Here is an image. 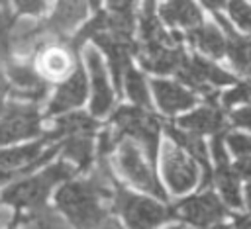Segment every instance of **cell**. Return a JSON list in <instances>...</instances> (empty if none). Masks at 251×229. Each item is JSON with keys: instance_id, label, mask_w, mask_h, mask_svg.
Masks as SVG:
<instances>
[{"instance_id": "11", "label": "cell", "mask_w": 251, "mask_h": 229, "mask_svg": "<svg viewBox=\"0 0 251 229\" xmlns=\"http://www.w3.org/2000/svg\"><path fill=\"white\" fill-rule=\"evenodd\" d=\"M92 39L106 53L108 63H110V69H112V74H114L116 88H118V92H122L124 74L131 67L129 65V55H131V51H135V43L131 41V37L118 35V33H112L108 29L96 33Z\"/></svg>"}, {"instance_id": "36", "label": "cell", "mask_w": 251, "mask_h": 229, "mask_svg": "<svg viewBox=\"0 0 251 229\" xmlns=\"http://www.w3.org/2000/svg\"><path fill=\"white\" fill-rule=\"evenodd\" d=\"M96 229H122V227H120V225H118L114 219H110V217H108V219H106L102 225H98Z\"/></svg>"}, {"instance_id": "27", "label": "cell", "mask_w": 251, "mask_h": 229, "mask_svg": "<svg viewBox=\"0 0 251 229\" xmlns=\"http://www.w3.org/2000/svg\"><path fill=\"white\" fill-rule=\"evenodd\" d=\"M231 20L247 33H251V6L245 0H227Z\"/></svg>"}, {"instance_id": "6", "label": "cell", "mask_w": 251, "mask_h": 229, "mask_svg": "<svg viewBox=\"0 0 251 229\" xmlns=\"http://www.w3.org/2000/svg\"><path fill=\"white\" fill-rule=\"evenodd\" d=\"M41 133V115L35 102H8L0 114V145L29 139Z\"/></svg>"}, {"instance_id": "7", "label": "cell", "mask_w": 251, "mask_h": 229, "mask_svg": "<svg viewBox=\"0 0 251 229\" xmlns=\"http://www.w3.org/2000/svg\"><path fill=\"white\" fill-rule=\"evenodd\" d=\"M176 74L182 82H186L192 90L204 94V98L208 102H216V86L222 84H229L235 78L226 72L224 69L216 67L214 63L194 55V57H184V61L180 63V67L176 69Z\"/></svg>"}, {"instance_id": "40", "label": "cell", "mask_w": 251, "mask_h": 229, "mask_svg": "<svg viewBox=\"0 0 251 229\" xmlns=\"http://www.w3.org/2000/svg\"><path fill=\"white\" fill-rule=\"evenodd\" d=\"M100 2H102V0H90V4H92V8H98V6H100Z\"/></svg>"}, {"instance_id": "22", "label": "cell", "mask_w": 251, "mask_h": 229, "mask_svg": "<svg viewBox=\"0 0 251 229\" xmlns=\"http://www.w3.org/2000/svg\"><path fill=\"white\" fill-rule=\"evenodd\" d=\"M159 14L169 25L182 27H194L202 20L200 10L192 0H165L159 6Z\"/></svg>"}, {"instance_id": "5", "label": "cell", "mask_w": 251, "mask_h": 229, "mask_svg": "<svg viewBox=\"0 0 251 229\" xmlns=\"http://www.w3.org/2000/svg\"><path fill=\"white\" fill-rule=\"evenodd\" d=\"M112 123L116 125V133L120 137H131V139L139 141L145 147L149 160H153L157 157V141H159L161 121L147 108L124 106L112 115Z\"/></svg>"}, {"instance_id": "23", "label": "cell", "mask_w": 251, "mask_h": 229, "mask_svg": "<svg viewBox=\"0 0 251 229\" xmlns=\"http://www.w3.org/2000/svg\"><path fill=\"white\" fill-rule=\"evenodd\" d=\"M186 37L196 49H200L212 57H222L226 53V37L214 23H198V25L190 27Z\"/></svg>"}, {"instance_id": "25", "label": "cell", "mask_w": 251, "mask_h": 229, "mask_svg": "<svg viewBox=\"0 0 251 229\" xmlns=\"http://www.w3.org/2000/svg\"><path fill=\"white\" fill-rule=\"evenodd\" d=\"M216 184L226 200L227 206L239 207L241 206V196H239V174L235 168H229V164H220L216 170Z\"/></svg>"}, {"instance_id": "9", "label": "cell", "mask_w": 251, "mask_h": 229, "mask_svg": "<svg viewBox=\"0 0 251 229\" xmlns=\"http://www.w3.org/2000/svg\"><path fill=\"white\" fill-rule=\"evenodd\" d=\"M163 174L173 192L180 194L190 190L198 180V168L190 155H186L176 143H167L163 149Z\"/></svg>"}, {"instance_id": "38", "label": "cell", "mask_w": 251, "mask_h": 229, "mask_svg": "<svg viewBox=\"0 0 251 229\" xmlns=\"http://www.w3.org/2000/svg\"><path fill=\"white\" fill-rule=\"evenodd\" d=\"M208 229H231L229 225H224V223H216V225H212V227H208Z\"/></svg>"}, {"instance_id": "18", "label": "cell", "mask_w": 251, "mask_h": 229, "mask_svg": "<svg viewBox=\"0 0 251 229\" xmlns=\"http://www.w3.org/2000/svg\"><path fill=\"white\" fill-rule=\"evenodd\" d=\"M153 92L157 98L159 108L165 114H175L180 110H188L190 106L196 104V96L194 92L184 90L182 86L169 82V80H153Z\"/></svg>"}, {"instance_id": "35", "label": "cell", "mask_w": 251, "mask_h": 229, "mask_svg": "<svg viewBox=\"0 0 251 229\" xmlns=\"http://www.w3.org/2000/svg\"><path fill=\"white\" fill-rule=\"evenodd\" d=\"M22 223V209H16V213H14V217H12V221H10V225L6 227V229H18V225Z\"/></svg>"}, {"instance_id": "39", "label": "cell", "mask_w": 251, "mask_h": 229, "mask_svg": "<svg viewBox=\"0 0 251 229\" xmlns=\"http://www.w3.org/2000/svg\"><path fill=\"white\" fill-rule=\"evenodd\" d=\"M10 2H14V0H0V6H2V8H8Z\"/></svg>"}, {"instance_id": "41", "label": "cell", "mask_w": 251, "mask_h": 229, "mask_svg": "<svg viewBox=\"0 0 251 229\" xmlns=\"http://www.w3.org/2000/svg\"><path fill=\"white\" fill-rule=\"evenodd\" d=\"M171 229H180V227H171Z\"/></svg>"}, {"instance_id": "31", "label": "cell", "mask_w": 251, "mask_h": 229, "mask_svg": "<svg viewBox=\"0 0 251 229\" xmlns=\"http://www.w3.org/2000/svg\"><path fill=\"white\" fill-rule=\"evenodd\" d=\"M231 123L237 125V127L251 129V106L241 108V110H235V112L231 114Z\"/></svg>"}, {"instance_id": "4", "label": "cell", "mask_w": 251, "mask_h": 229, "mask_svg": "<svg viewBox=\"0 0 251 229\" xmlns=\"http://www.w3.org/2000/svg\"><path fill=\"white\" fill-rule=\"evenodd\" d=\"M47 143H51V139L47 135H43L35 143L2 149L0 151V184L27 174L33 168L47 162L51 157H55V153L61 149V143H55L49 149H45Z\"/></svg>"}, {"instance_id": "17", "label": "cell", "mask_w": 251, "mask_h": 229, "mask_svg": "<svg viewBox=\"0 0 251 229\" xmlns=\"http://www.w3.org/2000/svg\"><path fill=\"white\" fill-rule=\"evenodd\" d=\"M178 127L182 129H188V131H194V133H218V131H224L227 129L226 127V117H224V112L216 106V102H208L206 106H202L200 110L184 115L178 119Z\"/></svg>"}, {"instance_id": "32", "label": "cell", "mask_w": 251, "mask_h": 229, "mask_svg": "<svg viewBox=\"0 0 251 229\" xmlns=\"http://www.w3.org/2000/svg\"><path fill=\"white\" fill-rule=\"evenodd\" d=\"M235 170H237V174H239V176L249 178V176H251V159H241V160L237 162Z\"/></svg>"}, {"instance_id": "24", "label": "cell", "mask_w": 251, "mask_h": 229, "mask_svg": "<svg viewBox=\"0 0 251 229\" xmlns=\"http://www.w3.org/2000/svg\"><path fill=\"white\" fill-rule=\"evenodd\" d=\"M63 155L76 162V170H86L92 164L94 147H92V135L90 133H75L61 139Z\"/></svg>"}, {"instance_id": "15", "label": "cell", "mask_w": 251, "mask_h": 229, "mask_svg": "<svg viewBox=\"0 0 251 229\" xmlns=\"http://www.w3.org/2000/svg\"><path fill=\"white\" fill-rule=\"evenodd\" d=\"M84 98H86V74H84L82 67L76 65L75 70L67 76V80L57 88V92L47 108V115L71 112L73 108H78L84 102Z\"/></svg>"}, {"instance_id": "13", "label": "cell", "mask_w": 251, "mask_h": 229, "mask_svg": "<svg viewBox=\"0 0 251 229\" xmlns=\"http://www.w3.org/2000/svg\"><path fill=\"white\" fill-rule=\"evenodd\" d=\"M69 45L59 43H47L37 51V70L45 80H59L63 76H69L75 67L76 59Z\"/></svg>"}, {"instance_id": "29", "label": "cell", "mask_w": 251, "mask_h": 229, "mask_svg": "<svg viewBox=\"0 0 251 229\" xmlns=\"http://www.w3.org/2000/svg\"><path fill=\"white\" fill-rule=\"evenodd\" d=\"M227 143H229V149H231L237 157H247V155H251V137H249V135L231 133V135H227Z\"/></svg>"}, {"instance_id": "3", "label": "cell", "mask_w": 251, "mask_h": 229, "mask_svg": "<svg viewBox=\"0 0 251 229\" xmlns=\"http://www.w3.org/2000/svg\"><path fill=\"white\" fill-rule=\"evenodd\" d=\"M114 209L124 217V221L131 229H157L171 217H175V209L161 206L149 198H141L120 186L114 184Z\"/></svg>"}, {"instance_id": "10", "label": "cell", "mask_w": 251, "mask_h": 229, "mask_svg": "<svg viewBox=\"0 0 251 229\" xmlns=\"http://www.w3.org/2000/svg\"><path fill=\"white\" fill-rule=\"evenodd\" d=\"M175 215L194 227L208 229L226 217V207L212 192H204L200 196L180 202L175 207Z\"/></svg>"}, {"instance_id": "14", "label": "cell", "mask_w": 251, "mask_h": 229, "mask_svg": "<svg viewBox=\"0 0 251 229\" xmlns=\"http://www.w3.org/2000/svg\"><path fill=\"white\" fill-rule=\"evenodd\" d=\"M88 70H90V78H92V104H90V112L92 115H104L110 112L112 104H114V94L110 90V82H108V72L106 67L102 63V57L96 49H86L84 53Z\"/></svg>"}, {"instance_id": "34", "label": "cell", "mask_w": 251, "mask_h": 229, "mask_svg": "<svg viewBox=\"0 0 251 229\" xmlns=\"http://www.w3.org/2000/svg\"><path fill=\"white\" fill-rule=\"evenodd\" d=\"M206 8H210V10H218V8H222V6H226V0H200Z\"/></svg>"}, {"instance_id": "33", "label": "cell", "mask_w": 251, "mask_h": 229, "mask_svg": "<svg viewBox=\"0 0 251 229\" xmlns=\"http://www.w3.org/2000/svg\"><path fill=\"white\" fill-rule=\"evenodd\" d=\"M235 229H251V219L245 215H237L235 217Z\"/></svg>"}, {"instance_id": "21", "label": "cell", "mask_w": 251, "mask_h": 229, "mask_svg": "<svg viewBox=\"0 0 251 229\" xmlns=\"http://www.w3.org/2000/svg\"><path fill=\"white\" fill-rule=\"evenodd\" d=\"M98 123L94 119V115L82 114V112H65L61 117L55 119V125L49 133H45L51 141H61L67 135H75V133H90L94 135Z\"/></svg>"}, {"instance_id": "8", "label": "cell", "mask_w": 251, "mask_h": 229, "mask_svg": "<svg viewBox=\"0 0 251 229\" xmlns=\"http://www.w3.org/2000/svg\"><path fill=\"white\" fill-rule=\"evenodd\" d=\"M116 162L122 170V174L131 180L137 188L161 198V200H167V194L163 190V186L159 184L155 172L151 170V164L145 160V157L141 155L137 143L129 139H124L120 141V149H118V155H116Z\"/></svg>"}, {"instance_id": "19", "label": "cell", "mask_w": 251, "mask_h": 229, "mask_svg": "<svg viewBox=\"0 0 251 229\" xmlns=\"http://www.w3.org/2000/svg\"><path fill=\"white\" fill-rule=\"evenodd\" d=\"M165 129L169 133V137L178 145L182 147L192 159H196L200 162V166L204 168V180H202V188L210 184L212 180V170H210V164H208V157H206V149H204V143L200 139L198 133L194 131H188V129H182V127H176L173 123H165Z\"/></svg>"}, {"instance_id": "1", "label": "cell", "mask_w": 251, "mask_h": 229, "mask_svg": "<svg viewBox=\"0 0 251 229\" xmlns=\"http://www.w3.org/2000/svg\"><path fill=\"white\" fill-rule=\"evenodd\" d=\"M114 182L106 157H100V168L90 180L69 182L57 192V207L76 229H96L108 219L110 184Z\"/></svg>"}, {"instance_id": "26", "label": "cell", "mask_w": 251, "mask_h": 229, "mask_svg": "<svg viewBox=\"0 0 251 229\" xmlns=\"http://www.w3.org/2000/svg\"><path fill=\"white\" fill-rule=\"evenodd\" d=\"M124 80H126V90H127V96L141 108H151V100H149V92H147V86H145V78L133 70L131 67L126 70L124 74Z\"/></svg>"}, {"instance_id": "20", "label": "cell", "mask_w": 251, "mask_h": 229, "mask_svg": "<svg viewBox=\"0 0 251 229\" xmlns=\"http://www.w3.org/2000/svg\"><path fill=\"white\" fill-rule=\"evenodd\" d=\"M216 22L224 27V31L227 33L226 39V53L229 55L231 65L241 72V74H249L251 76V39L237 35L231 25L226 22V18L216 16Z\"/></svg>"}, {"instance_id": "2", "label": "cell", "mask_w": 251, "mask_h": 229, "mask_svg": "<svg viewBox=\"0 0 251 229\" xmlns=\"http://www.w3.org/2000/svg\"><path fill=\"white\" fill-rule=\"evenodd\" d=\"M76 168H73L67 162H57L51 164L49 168L41 170L35 176L24 178L14 182L12 186H8L2 192V204H10L16 209H25V211H33V209H41L45 207L47 196L51 192V188L67 178H71L75 174Z\"/></svg>"}, {"instance_id": "12", "label": "cell", "mask_w": 251, "mask_h": 229, "mask_svg": "<svg viewBox=\"0 0 251 229\" xmlns=\"http://www.w3.org/2000/svg\"><path fill=\"white\" fill-rule=\"evenodd\" d=\"M184 51L180 41L175 43H141L139 47V63L157 74L176 72L180 63L184 61Z\"/></svg>"}, {"instance_id": "16", "label": "cell", "mask_w": 251, "mask_h": 229, "mask_svg": "<svg viewBox=\"0 0 251 229\" xmlns=\"http://www.w3.org/2000/svg\"><path fill=\"white\" fill-rule=\"evenodd\" d=\"M88 0H57L55 12L49 20H45L47 31L55 39H63L67 31H71L78 22L86 18Z\"/></svg>"}, {"instance_id": "37", "label": "cell", "mask_w": 251, "mask_h": 229, "mask_svg": "<svg viewBox=\"0 0 251 229\" xmlns=\"http://www.w3.org/2000/svg\"><path fill=\"white\" fill-rule=\"evenodd\" d=\"M247 206H249V211H251V182L247 186Z\"/></svg>"}, {"instance_id": "30", "label": "cell", "mask_w": 251, "mask_h": 229, "mask_svg": "<svg viewBox=\"0 0 251 229\" xmlns=\"http://www.w3.org/2000/svg\"><path fill=\"white\" fill-rule=\"evenodd\" d=\"M18 14H29V16H37L45 10V0H14Z\"/></svg>"}, {"instance_id": "28", "label": "cell", "mask_w": 251, "mask_h": 229, "mask_svg": "<svg viewBox=\"0 0 251 229\" xmlns=\"http://www.w3.org/2000/svg\"><path fill=\"white\" fill-rule=\"evenodd\" d=\"M251 100V78L245 82H239L235 88H231L229 92H226L222 96V104L226 108L233 106V104H241V102H249Z\"/></svg>"}]
</instances>
